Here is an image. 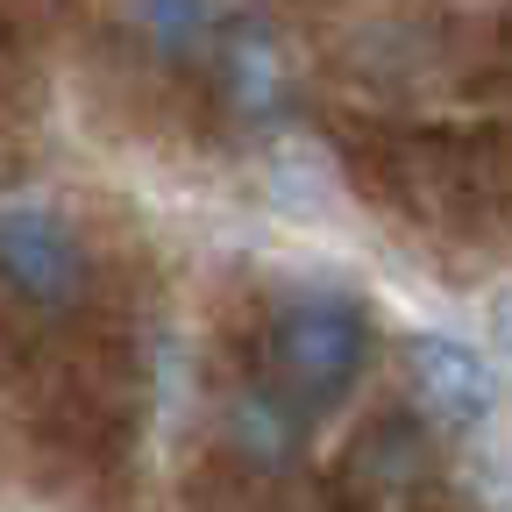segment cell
Returning a JSON list of instances; mask_svg holds the SVG:
<instances>
[{
    "mask_svg": "<svg viewBox=\"0 0 512 512\" xmlns=\"http://www.w3.org/2000/svg\"><path fill=\"white\" fill-rule=\"evenodd\" d=\"M342 477H349V491H356L363 505L413 498V491L434 477V463H427V427H420L413 413H377V420L356 434Z\"/></svg>",
    "mask_w": 512,
    "mask_h": 512,
    "instance_id": "obj_4",
    "label": "cell"
},
{
    "mask_svg": "<svg viewBox=\"0 0 512 512\" xmlns=\"http://www.w3.org/2000/svg\"><path fill=\"white\" fill-rule=\"evenodd\" d=\"M0 278L29 306H72L86 292V249L50 207H8L0 214Z\"/></svg>",
    "mask_w": 512,
    "mask_h": 512,
    "instance_id": "obj_2",
    "label": "cell"
},
{
    "mask_svg": "<svg viewBox=\"0 0 512 512\" xmlns=\"http://www.w3.org/2000/svg\"><path fill=\"white\" fill-rule=\"evenodd\" d=\"M370 363V306L349 285H292L264 320V392L306 427Z\"/></svg>",
    "mask_w": 512,
    "mask_h": 512,
    "instance_id": "obj_1",
    "label": "cell"
},
{
    "mask_svg": "<svg viewBox=\"0 0 512 512\" xmlns=\"http://www.w3.org/2000/svg\"><path fill=\"white\" fill-rule=\"evenodd\" d=\"M406 370H413V399H420V413L434 427L470 434V427L491 420L498 392H491V370H484V356L470 342H456V335H413L406 342Z\"/></svg>",
    "mask_w": 512,
    "mask_h": 512,
    "instance_id": "obj_3",
    "label": "cell"
}]
</instances>
